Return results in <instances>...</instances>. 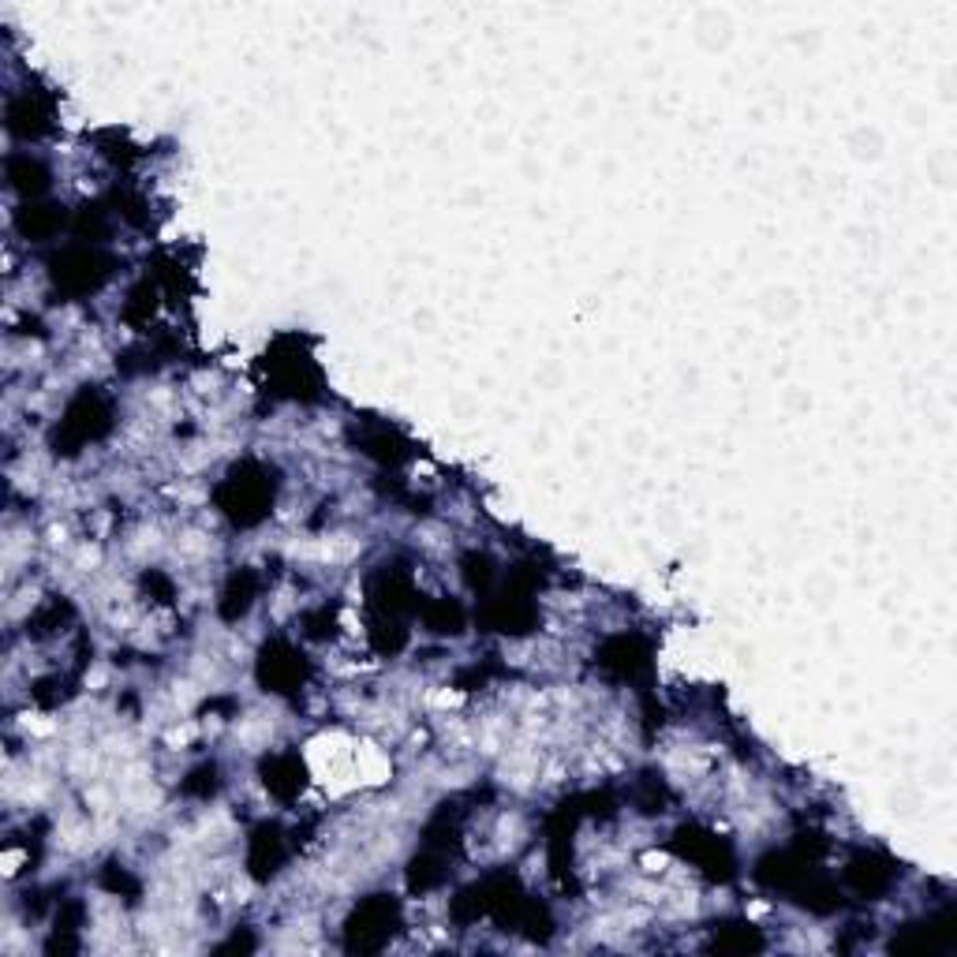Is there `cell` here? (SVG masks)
Here are the masks:
<instances>
[{"instance_id": "44dd1931", "label": "cell", "mask_w": 957, "mask_h": 957, "mask_svg": "<svg viewBox=\"0 0 957 957\" xmlns=\"http://www.w3.org/2000/svg\"><path fill=\"white\" fill-rule=\"evenodd\" d=\"M154 299H157V292H154V285H150V281L135 285V288H131V296H128L124 318L135 322V326H143V322H150V315H154Z\"/></svg>"}, {"instance_id": "cb8c5ba5", "label": "cell", "mask_w": 957, "mask_h": 957, "mask_svg": "<svg viewBox=\"0 0 957 957\" xmlns=\"http://www.w3.org/2000/svg\"><path fill=\"white\" fill-rule=\"evenodd\" d=\"M187 793H214L217 790V767H198L195 774H191V782H184Z\"/></svg>"}, {"instance_id": "603a6c76", "label": "cell", "mask_w": 957, "mask_h": 957, "mask_svg": "<svg viewBox=\"0 0 957 957\" xmlns=\"http://www.w3.org/2000/svg\"><path fill=\"white\" fill-rule=\"evenodd\" d=\"M79 236H83V244H98V240L105 236V210L102 206H86L83 214H79Z\"/></svg>"}, {"instance_id": "ac0fdd59", "label": "cell", "mask_w": 957, "mask_h": 957, "mask_svg": "<svg viewBox=\"0 0 957 957\" xmlns=\"http://www.w3.org/2000/svg\"><path fill=\"white\" fill-rule=\"evenodd\" d=\"M711 950H719V954H749V950H763V939L755 935L752 924H725L722 931H714Z\"/></svg>"}, {"instance_id": "277c9868", "label": "cell", "mask_w": 957, "mask_h": 957, "mask_svg": "<svg viewBox=\"0 0 957 957\" xmlns=\"http://www.w3.org/2000/svg\"><path fill=\"white\" fill-rule=\"evenodd\" d=\"M397 924H400L397 902L386 898V894H375V898L359 902L356 913L348 916L345 946L352 954H375V950H381V946L393 939Z\"/></svg>"}, {"instance_id": "e0dca14e", "label": "cell", "mask_w": 957, "mask_h": 957, "mask_svg": "<svg viewBox=\"0 0 957 957\" xmlns=\"http://www.w3.org/2000/svg\"><path fill=\"white\" fill-rule=\"evenodd\" d=\"M8 180H12L23 195H38V191H45L49 173L42 161H34L30 154H16V157H8Z\"/></svg>"}, {"instance_id": "9a60e30c", "label": "cell", "mask_w": 957, "mask_h": 957, "mask_svg": "<svg viewBox=\"0 0 957 957\" xmlns=\"http://www.w3.org/2000/svg\"><path fill=\"white\" fill-rule=\"evenodd\" d=\"M262 778H266V790L281 801H292L304 790V767H299L296 755H274V760H266L262 763Z\"/></svg>"}, {"instance_id": "6da1fadb", "label": "cell", "mask_w": 957, "mask_h": 957, "mask_svg": "<svg viewBox=\"0 0 957 957\" xmlns=\"http://www.w3.org/2000/svg\"><path fill=\"white\" fill-rule=\"evenodd\" d=\"M217 506L225 509V517L233 523L251 528V523H258L269 512V506H274V479L258 465H240L228 471L225 482H221Z\"/></svg>"}, {"instance_id": "ffe728a7", "label": "cell", "mask_w": 957, "mask_h": 957, "mask_svg": "<svg viewBox=\"0 0 957 957\" xmlns=\"http://www.w3.org/2000/svg\"><path fill=\"white\" fill-rule=\"evenodd\" d=\"M422 618H427V624L435 632H460L465 629V610L449 599H438V602H430V607H422Z\"/></svg>"}, {"instance_id": "5b68a950", "label": "cell", "mask_w": 957, "mask_h": 957, "mask_svg": "<svg viewBox=\"0 0 957 957\" xmlns=\"http://www.w3.org/2000/svg\"><path fill=\"white\" fill-rule=\"evenodd\" d=\"M266 367L274 370V381L281 393L288 397H315L318 393V370L304 348H296V340H281V345L266 356Z\"/></svg>"}, {"instance_id": "ba28073f", "label": "cell", "mask_w": 957, "mask_h": 957, "mask_svg": "<svg viewBox=\"0 0 957 957\" xmlns=\"http://www.w3.org/2000/svg\"><path fill=\"white\" fill-rule=\"evenodd\" d=\"M894 879H898V868H894V861H886L879 853H856L849 861V868H845V886L868 902L883 898L894 886Z\"/></svg>"}, {"instance_id": "3957f363", "label": "cell", "mask_w": 957, "mask_h": 957, "mask_svg": "<svg viewBox=\"0 0 957 957\" xmlns=\"http://www.w3.org/2000/svg\"><path fill=\"white\" fill-rule=\"evenodd\" d=\"M116 262L98 251L94 244H79L60 251L53 258V285L68 296H86V292H98L113 274Z\"/></svg>"}, {"instance_id": "d6986e66", "label": "cell", "mask_w": 957, "mask_h": 957, "mask_svg": "<svg viewBox=\"0 0 957 957\" xmlns=\"http://www.w3.org/2000/svg\"><path fill=\"white\" fill-rule=\"evenodd\" d=\"M60 225H64V214H60V206H27L23 214H19V228H23L30 240L53 236Z\"/></svg>"}, {"instance_id": "4fadbf2b", "label": "cell", "mask_w": 957, "mask_h": 957, "mask_svg": "<svg viewBox=\"0 0 957 957\" xmlns=\"http://www.w3.org/2000/svg\"><path fill=\"white\" fill-rule=\"evenodd\" d=\"M8 128L19 139H38L49 131V102L42 94H19L8 105Z\"/></svg>"}, {"instance_id": "2e32d148", "label": "cell", "mask_w": 957, "mask_h": 957, "mask_svg": "<svg viewBox=\"0 0 957 957\" xmlns=\"http://www.w3.org/2000/svg\"><path fill=\"white\" fill-rule=\"evenodd\" d=\"M255 591H258L255 572H251V569L233 572L228 583H225V595H221V618H225V621L244 618V613L251 610V602H255Z\"/></svg>"}, {"instance_id": "52a82bcc", "label": "cell", "mask_w": 957, "mask_h": 957, "mask_svg": "<svg viewBox=\"0 0 957 957\" xmlns=\"http://www.w3.org/2000/svg\"><path fill=\"white\" fill-rule=\"evenodd\" d=\"M258 681L274 692H296L299 684L307 681V662L304 654L288 643H269L262 648V659H258Z\"/></svg>"}, {"instance_id": "7402d4cb", "label": "cell", "mask_w": 957, "mask_h": 957, "mask_svg": "<svg viewBox=\"0 0 957 957\" xmlns=\"http://www.w3.org/2000/svg\"><path fill=\"white\" fill-rule=\"evenodd\" d=\"M465 580H468V588L487 591V588H490V580H493V566H490V558H482V553H468V558H465Z\"/></svg>"}, {"instance_id": "5bb4252c", "label": "cell", "mask_w": 957, "mask_h": 957, "mask_svg": "<svg viewBox=\"0 0 957 957\" xmlns=\"http://www.w3.org/2000/svg\"><path fill=\"white\" fill-rule=\"evenodd\" d=\"M356 441L367 457L381 460V465H400V460L408 457V441L400 438L397 430H389L386 422H370V427H363V435H356Z\"/></svg>"}, {"instance_id": "8fae6325", "label": "cell", "mask_w": 957, "mask_h": 957, "mask_svg": "<svg viewBox=\"0 0 957 957\" xmlns=\"http://www.w3.org/2000/svg\"><path fill=\"white\" fill-rule=\"evenodd\" d=\"M285 856H288L285 834H281V827H274V823H266V827H258L255 834H251L247 868L255 879H269V875H277V868L285 864Z\"/></svg>"}, {"instance_id": "9c48e42d", "label": "cell", "mask_w": 957, "mask_h": 957, "mask_svg": "<svg viewBox=\"0 0 957 957\" xmlns=\"http://www.w3.org/2000/svg\"><path fill=\"white\" fill-rule=\"evenodd\" d=\"M599 666L610 670L613 678H621V681H637L651 670V651L640 637H613L602 643Z\"/></svg>"}, {"instance_id": "7a4b0ae2", "label": "cell", "mask_w": 957, "mask_h": 957, "mask_svg": "<svg viewBox=\"0 0 957 957\" xmlns=\"http://www.w3.org/2000/svg\"><path fill=\"white\" fill-rule=\"evenodd\" d=\"M109 427H113V405H109L98 389H83L72 405H68L64 419H60L53 446L57 452H79L86 441L102 438Z\"/></svg>"}, {"instance_id": "8992f818", "label": "cell", "mask_w": 957, "mask_h": 957, "mask_svg": "<svg viewBox=\"0 0 957 957\" xmlns=\"http://www.w3.org/2000/svg\"><path fill=\"white\" fill-rule=\"evenodd\" d=\"M954 943H957L954 913H943V916H931V920L909 924V928H905L902 935H894L890 950H894V954H928V957H939V954L950 950Z\"/></svg>"}, {"instance_id": "30bf717a", "label": "cell", "mask_w": 957, "mask_h": 957, "mask_svg": "<svg viewBox=\"0 0 957 957\" xmlns=\"http://www.w3.org/2000/svg\"><path fill=\"white\" fill-rule=\"evenodd\" d=\"M678 853L689 856V861H696L700 868H707L711 875H719V879H725L730 868H733L730 849H725V845L714 838V834H703L696 827L678 831Z\"/></svg>"}, {"instance_id": "7c38bea8", "label": "cell", "mask_w": 957, "mask_h": 957, "mask_svg": "<svg viewBox=\"0 0 957 957\" xmlns=\"http://www.w3.org/2000/svg\"><path fill=\"white\" fill-rule=\"evenodd\" d=\"M531 621H536V607H531V599H528V591H523V588L509 591V595L490 599L487 624H493V629H501V632H528Z\"/></svg>"}, {"instance_id": "d4e9b609", "label": "cell", "mask_w": 957, "mask_h": 957, "mask_svg": "<svg viewBox=\"0 0 957 957\" xmlns=\"http://www.w3.org/2000/svg\"><path fill=\"white\" fill-rule=\"evenodd\" d=\"M307 624H310V637H326V632H334V613H329V607H322L318 613H310Z\"/></svg>"}, {"instance_id": "484cf974", "label": "cell", "mask_w": 957, "mask_h": 957, "mask_svg": "<svg viewBox=\"0 0 957 957\" xmlns=\"http://www.w3.org/2000/svg\"><path fill=\"white\" fill-rule=\"evenodd\" d=\"M105 883L113 886V890H135V883H131L128 875H124V872H116V868L109 872V879H105Z\"/></svg>"}]
</instances>
